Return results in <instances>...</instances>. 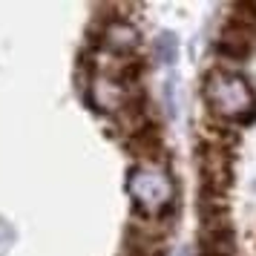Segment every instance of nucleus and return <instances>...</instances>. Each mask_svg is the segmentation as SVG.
I'll return each mask as SVG.
<instances>
[{"label":"nucleus","mask_w":256,"mask_h":256,"mask_svg":"<svg viewBox=\"0 0 256 256\" xmlns=\"http://www.w3.org/2000/svg\"><path fill=\"white\" fill-rule=\"evenodd\" d=\"M204 104L224 124H248L256 118V92L242 72L213 70L204 78Z\"/></svg>","instance_id":"nucleus-1"},{"label":"nucleus","mask_w":256,"mask_h":256,"mask_svg":"<svg viewBox=\"0 0 256 256\" xmlns=\"http://www.w3.org/2000/svg\"><path fill=\"white\" fill-rule=\"evenodd\" d=\"M127 190L141 216H167L176 204V182L167 167H156V164H136L130 170Z\"/></svg>","instance_id":"nucleus-2"},{"label":"nucleus","mask_w":256,"mask_h":256,"mask_svg":"<svg viewBox=\"0 0 256 256\" xmlns=\"http://www.w3.org/2000/svg\"><path fill=\"white\" fill-rule=\"evenodd\" d=\"M196 156H198V173H202V182H204L202 190L228 196V190L233 184V152L222 150V147H210V144L202 141Z\"/></svg>","instance_id":"nucleus-3"},{"label":"nucleus","mask_w":256,"mask_h":256,"mask_svg":"<svg viewBox=\"0 0 256 256\" xmlns=\"http://www.w3.org/2000/svg\"><path fill=\"white\" fill-rule=\"evenodd\" d=\"M90 90H92V104L98 106L101 112H106V116H112V118H116L121 110H127L132 101L144 98V92H141L138 86H124L121 81L110 78V75H101V72H95Z\"/></svg>","instance_id":"nucleus-4"},{"label":"nucleus","mask_w":256,"mask_h":256,"mask_svg":"<svg viewBox=\"0 0 256 256\" xmlns=\"http://www.w3.org/2000/svg\"><path fill=\"white\" fill-rule=\"evenodd\" d=\"M98 46L104 49V55H110V58H132L141 46V35L130 20L112 18V20H104V26H101Z\"/></svg>","instance_id":"nucleus-5"},{"label":"nucleus","mask_w":256,"mask_h":256,"mask_svg":"<svg viewBox=\"0 0 256 256\" xmlns=\"http://www.w3.org/2000/svg\"><path fill=\"white\" fill-rule=\"evenodd\" d=\"M124 150L136 158L138 164H156V167H167V141H164L162 130L147 127L144 132H138L136 138L124 141Z\"/></svg>","instance_id":"nucleus-6"}]
</instances>
